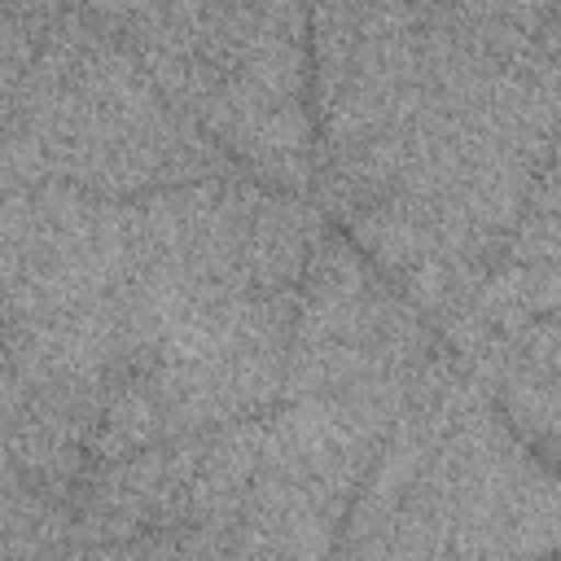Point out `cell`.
<instances>
[{
  "mask_svg": "<svg viewBox=\"0 0 561 561\" xmlns=\"http://www.w3.org/2000/svg\"><path fill=\"white\" fill-rule=\"evenodd\" d=\"M224 171L96 9H57L0 131V197L35 184L131 193Z\"/></svg>",
  "mask_w": 561,
  "mask_h": 561,
  "instance_id": "6da1fadb",
  "label": "cell"
},
{
  "mask_svg": "<svg viewBox=\"0 0 561 561\" xmlns=\"http://www.w3.org/2000/svg\"><path fill=\"white\" fill-rule=\"evenodd\" d=\"M153 88L250 171L302 188L311 175V9L131 4L96 9Z\"/></svg>",
  "mask_w": 561,
  "mask_h": 561,
  "instance_id": "7a4b0ae2",
  "label": "cell"
},
{
  "mask_svg": "<svg viewBox=\"0 0 561 561\" xmlns=\"http://www.w3.org/2000/svg\"><path fill=\"white\" fill-rule=\"evenodd\" d=\"M75 561H127V557H123L118 543H92V548H83Z\"/></svg>",
  "mask_w": 561,
  "mask_h": 561,
  "instance_id": "3957f363",
  "label": "cell"
}]
</instances>
